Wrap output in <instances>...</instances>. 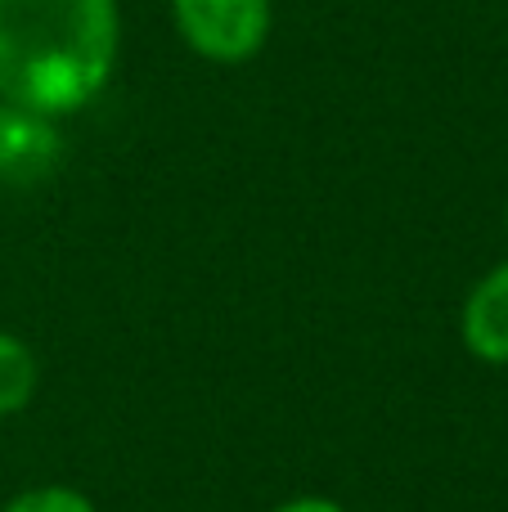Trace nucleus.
Returning a JSON list of instances; mask_svg holds the SVG:
<instances>
[{"label":"nucleus","instance_id":"nucleus-1","mask_svg":"<svg viewBox=\"0 0 508 512\" xmlns=\"http://www.w3.org/2000/svg\"><path fill=\"white\" fill-rule=\"evenodd\" d=\"M122 50L117 0H0V99L45 117L81 113Z\"/></svg>","mask_w":508,"mask_h":512},{"label":"nucleus","instance_id":"nucleus-2","mask_svg":"<svg viewBox=\"0 0 508 512\" xmlns=\"http://www.w3.org/2000/svg\"><path fill=\"white\" fill-rule=\"evenodd\" d=\"M180 41L207 63H248L270 36V0H171Z\"/></svg>","mask_w":508,"mask_h":512},{"label":"nucleus","instance_id":"nucleus-3","mask_svg":"<svg viewBox=\"0 0 508 512\" xmlns=\"http://www.w3.org/2000/svg\"><path fill=\"white\" fill-rule=\"evenodd\" d=\"M63 158V135L54 117L0 99V185H41Z\"/></svg>","mask_w":508,"mask_h":512},{"label":"nucleus","instance_id":"nucleus-4","mask_svg":"<svg viewBox=\"0 0 508 512\" xmlns=\"http://www.w3.org/2000/svg\"><path fill=\"white\" fill-rule=\"evenodd\" d=\"M459 337L482 364H508V261L473 283L459 310Z\"/></svg>","mask_w":508,"mask_h":512},{"label":"nucleus","instance_id":"nucleus-5","mask_svg":"<svg viewBox=\"0 0 508 512\" xmlns=\"http://www.w3.org/2000/svg\"><path fill=\"white\" fill-rule=\"evenodd\" d=\"M41 387V364L32 346L18 342L14 333H0V418H14L18 409L32 405Z\"/></svg>","mask_w":508,"mask_h":512},{"label":"nucleus","instance_id":"nucleus-6","mask_svg":"<svg viewBox=\"0 0 508 512\" xmlns=\"http://www.w3.org/2000/svg\"><path fill=\"white\" fill-rule=\"evenodd\" d=\"M0 512H95V504L81 490H68V486H36L14 495Z\"/></svg>","mask_w":508,"mask_h":512},{"label":"nucleus","instance_id":"nucleus-7","mask_svg":"<svg viewBox=\"0 0 508 512\" xmlns=\"http://www.w3.org/2000/svg\"><path fill=\"white\" fill-rule=\"evenodd\" d=\"M275 512H347L338 504V499H324V495H302V499H288V504H279Z\"/></svg>","mask_w":508,"mask_h":512}]
</instances>
